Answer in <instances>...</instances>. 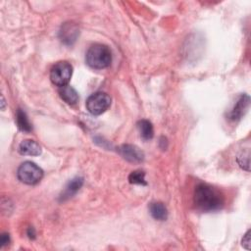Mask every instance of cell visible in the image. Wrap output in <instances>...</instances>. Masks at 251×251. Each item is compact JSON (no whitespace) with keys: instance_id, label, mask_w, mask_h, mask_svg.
<instances>
[{"instance_id":"cell-16","label":"cell","mask_w":251,"mask_h":251,"mask_svg":"<svg viewBox=\"0 0 251 251\" xmlns=\"http://www.w3.org/2000/svg\"><path fill=\"white\" fill-rule=\"evenodd\" d=\"M242 246L246 249H250V230H248L242 238Z\"/></svg>"},{"instance_id":"cell-6","label":"cell","mask_w":251,"mask_h":251,"mask_svg":"<svg viewBox=\"0 0 251 251\" xmlns=\"http://www.w3.org/2000/svg\"><path fill=\"white\" fill-rule=\"evenodd\" d=\"M118 152L125 160L130 163H141L144 160V153L135 145L124 144L119 147Z\"/></svg>"},{"instance_id":"cell-1","label":"cell","mask_w":251,"mask_h":251,"mask_svg":"<svg viewBox=\"0 0 251 251\" xmlns=\"http://www.w3.org/2000/svg\"><path fill=\"white\" fill-rule=\"evenodd\" d=\"M194 204L201 212L218 211L224 206V196L213 186L199 183L194 190Z\"/></svg>"},{"instance_id":"cell-17","label":"cell","mask_w":251,"mask_h":251,"mask_svg":"<svg viewBox=\"0 0 251 251\" xmlns=\"http://www.w3.org/2000/svg\"><path fill=\"white\" fill-rule=\"evenodd\" d=\"M10 242V236L8 233H2L1 234V239H0V243L1 246H5L7 244H9Z\"/></svg>"},{"instance_id":"cell-2","label":"cell","mask_w":251,"mask_h":251,"mask_svg":"<svg viewBox=\"0 0 251 251\" xmlns=\"http://www.w3.org/2000/svg\"><path fill=\"white\" fill-rule=\"evenodd\" d=\"M86 64L95 70H102L110 66L112 52L107 45L96 43L89 47L85 55Z\"/></svg>"},{"instance_id":"cell-18","label":"cell","mask_w":251,"mask_h":251,"mask_svg":"<svg viewBox=\"0 0 251 251\" xmlns=\"http://www.w3.org/2000/svg\"><path fill=\"white\" fill-rule=\"evenodd\" d=\"M27 235L29 238H35V231H34V228L33 227H29L27 229Z\"/></svg>"},{"instance_id":"cell-9","label":"cell","mask_w":251,"mask_h":251,"mask_svg":"<svg viewBox=\"0 0 251 251\" xmlns=\"http://www.w3.org/2000/svg\"><path fill=\"white\" fill-rule=\"evenodd\" d=\"M77 34H78V29H77L76 25H75L71 23L65 24L62 26V29L60 30L61 40L68 45L73 44L75 41Z\"/></svg>"},{"instance_id":"cell-14","label":"cell","mask_w":251,"mask_h":251,"mask_svg":"<svg viewBox=\"0 0 251 251\" xmlns=\"http://www.w3.org/2000/svg\"><path fill=\"white\" fill-rule=\"evenodd\" d=\"M16 123L18 127L25 132H29L32 129L31 124L29 123V120L25 114V112L22 109H18L16 113Z\"/></svg>"},{"instance_id":"cell-12","label":"cell","mask_w":251,"mask_h":251,"mask_svg":"<svg viewBox=\"0 0 251 251\" xmlns=\"http://www.w3.org/2000/svg\"><path fill=\"white\" fill-rule=\"evenodd\" d=\"M150 215L158 221H165L168 217L166 206L162 202H152L149 205Z\"/></svg>"},{"instance_id":"cell-5","label":"cell","mask_w":251,"mask_h":251,"mask_svg":"<svg viewBox=\"0 0 251 251\" xmlns=\"http://www.w3.org/2000/svg\"><path fill=\"white\" fill-rule=\"evenodd\" d=\"M111 105L110 96L102 91L92 93L86 100V109L87 111L94 115L98 116L104 113Z\"/></svg>"},{"instance_id":"cell-15","label":"cell","mask_w":251,"mask_h":251,"mask_svg":"<svg viewBox=\"0 0 251 251\" xmlns=\"http://www.w3.org/2000/svg\"><path fill=\"white\" fill-rule=\"evenodd\" d=\"M128 181L132 184H141V185L147 184L145 180V173L143 171L131 172L128 176Z\"/></svg>"},{"instance_id":"cell-4","label":"cell","mask_w":251,"mask_h":251,"mask_svg":"<svg viewBox=\"0 0 251 251\" xmlns=\"http://www.w3.org/2000/svg\"><path fill=\"white\" fill-rule=\"evenodd\" d=\"M73 75V67L67 61L56 63L50 71V79L53 84L62 87L69 83Z\"/></svg>"},{"instance_id":"cell-8","label":"cell","mask_w":251,"mask_h":251,"mask_svg":"<svg viewBox=\"0 0 251 251\" xmlns=\"http://www.w3.org/2000/svg\"><path fill=\"white\" fill-rule=\"evenodd\" d=\"M82 184H83V178L80 176H76L72 180H70L60 195V201H65L73 197L80 189Z\"/></svg>"},{"instance_id":"cell-10","label":"cell","mask_w":251,"mask_h":251,"mask_svg":"<svg viewBox=\"0 0 251 251\" xmlns=\"http://www.w3.org/2000/svg\"><path fill=\"white\" fill-rule=\"evenodd\" d=\"M19 152L22 155L27 156H38L41 154L40 145L31 139L23 140L19 145Z\"/></svg>"},{"instance_id":"cell-11","label":"cell","mask_w":251,"mask_h":251,"mask_svg":"<svg viewBox=\"0 0 251 251\" xmlns=\"http://www.w3.org/2000/svg\"><path fill=\"white\" fill-rule=\"evenodd\" d=\"M59 95L62 100H64L69 105H75L78 101V93L74 87L68 84L59 87Z\"/></svg>"},{"instance_id":"cell-13","label":"cell","mask_w":251,"mask_h":251,"mask_svg":"<svg viewBox=\"0 0 251 251\" xmlns=\"http://www.w3.org/2000/svg\"><path fill=\"white\" fill-rule=\"evenodd\" d=\"M137 128L140 136L144 140H150L154 136V128L152 124L148 120H141L137 123Z\"/></svg>"},{"instance_id":"cell-3","label":"cell","mask_w":251,"mask_h":251,"mask_svg":"<svg viewBox=\"0 0 251 251\" xmlns=\"http://www.w3.org/2000/svg\"><path fill=\"white\" fill-rule=\"evenodd\" d=\"M18 178L28 185H33L39 182L43 176V171L35 163L26 161L21 164L17 171Z\"/></svg>"},{"instance_id":"cell-7","label":"cell","mask_w":251,"mask_h":251,"mask_svg":"<svg viewBox=\"0 0 251 251\" xmlns=\"http://www.w3.org/2000/svg\"><path fill=\"white\" fill-rule=\"evenodd\" d=\"M250 104V97L247 94H241L235 102L233 108L228 113V118L231 121L240 120L247 112Z\"/></svg>"}]
</instances>
